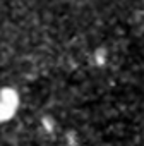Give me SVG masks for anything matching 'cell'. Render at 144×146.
Listing matches in <instances>:
<instances>
[{
  "label": "cell",
  "instance_id": "1",
  "mask_svg": "<svg viewBox=\"0 0 144 146\" xmlns=\"http://www.w3.org/2000/svg\"><path fill=\"white\" fill-rule=\"evenodd\" d=\"M17 105H19V98L14 90H7V88L0 90V122L11 119L16 113Z\"/></svg>",
  "mask_w": 144,
  "mask_h": 146
}]
</instances>
